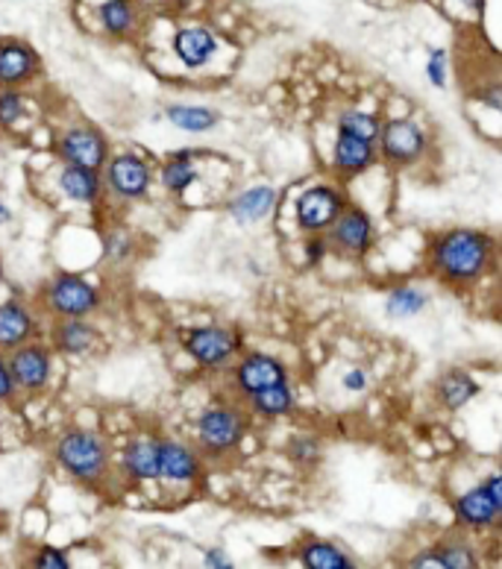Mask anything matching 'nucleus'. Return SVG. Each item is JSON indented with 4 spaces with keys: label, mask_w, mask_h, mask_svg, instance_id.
<instances>
[{
    "label": "nucleus",
    "mask_w": 502,
    "mask_h": 569,
    "mask_svg": "<svg viewBox=\"0 0 502 569\" xmlns=\"http://www.w3.org/2000/svg\"><path fill=\"white\" fill-rule=\"evenodd\" d=\"M121 467L129 479L156 481L159 479V441L156 438H133L121 455Z\"/></svg>",
    "instance_id": "obj_19"
},
{
    "label": "nucleus",
    "mask_w": 502,
    "mask_h": 569,
    "mask_svg": "<svg viewBox=\"0 0 502 569\" xmlns=\"http://www.w3.org/2000/svg\"><path fill=\"white\" fill-rule=\"evenodd\" d=\"M198 443L200 450L212 458H224L241 446L247 434L244 414L233 405H212L198 417Z\"/></svg>",
    "instance_id": "obj_3"
},
{
    "label": "nucleus",
    "mask_w": 502,
    "mask_h": 569,
    "mask_svg": "<svg viewBox=\"0 0 502 569\" xmlns=\"http://www.w3.org/2000/svg\"><path fill=\"white\" fill-rule=\"evenodd\" d=\"M167 121L174 127L186 129V132H209L217 127V112L209 106H191V103H177V106H167Z\"/></svg>",
    "instance_id": "obj_27"
},
{
    "label": "nucleus",
    "mask_w": 502,
    "mask_h": 569,
    "mask_svg": "<svg viewBox=\"0 0 502 569\" xmlns=\"http://www.w3.org/2000/svg\"><path fill=\"white\" fill-rule=\"evenodd\" d=\"M376 162V141H365V138L344 136L338 132L332 148V165L341 174H362Z\"/></svg>",
    "instance_id": "obj_18"
},
{
    "label": "nucleus",
    "mask_w": 502,
    "mask_h": 569,
    "mask_svg": "<svg viewBox=\"0 0 502 569\" xmlns=\"http://www.w3.org/2000/svg\"><path fill=\"white\" fill-rule=\"evenodd\" d=\"M15 382H12V374H10V364L0 358V403H7V400H12L15 396Z\"/></svg>",
    "instance_id": "obj_37"
},
{
    "label": "nucleus",
    "mask_w": 502,
    "mask_h": 569,
    "mask_svg": "<svg viewBox=\"0 0 502 569\" xmlns=\"http://www.w3.org/2000/svg\"><path fill=\"white\" fill-rule=\"evenodd\" d=\"M203 567H209V569H233V560H229L227 552L209 549L206 555H203Z\"/></svg>",
    "instance_id": "obj_38"
},
{
    "label": "nucleus",
    "mask_w": 502,
    "mask_h": 569,
    "mask_svg": "<svg viewBox=\"0 0 502 569\" xmlns=\"http://www.w3.org/2000/svg\"><path fill=\"white\" fill-rule=\"evenodd\" d=\"M426 77H429V83L438 86V89L447 86V50L438 48L429 53V62H426Z\"/></svg>",
    "instance_id": "obj_35"
},
{
    "label": "nucleus",
    "mask_w": 502,
    "mask_h": 569,
    "mask_svg": "<svg viewBox=\"0 0 502 569\" xmlns=\"http://www.w3.org/2000/svg\"><path fill=\"white\" fill-rule=\"evenodd\" d=\"M276 206V188L274 186H253L241 191V194L227 206L229 217L236 224H259L265 220Z\"/></svg>",
    "instance_id": "obj_21"
},
{
    "label": "nucleus",
    "mask_w": 502,
    "mask_h": 569,
    "mask_svg": "<svg viewBox=\"0 0 502 569\" xmlns=\"http://www.w3.org/2000/svg\"><path fill=\"white\" fill-rule=\"evenodd\" d=\"M60 191L74 203H95L103 191L100 170L86 165H65L60 174Z\"/></svg>",
    "instance_id": "obj_22"
},
{
    "label": "nucleus",
    "mask_w": 502,
    "mask_h": 569,
    "mask_svg": "<svg viewBox=\"0 0 502 569\" xmlns=\"http://www.w3.org/2000/svg\"><path fill=\"white\" fill-rule=\"evenodd\" d=\"M462 3L467 7V10H482L485 0H462Z\"/></svg>",
    "instance_id": "obj_43"
},
{
    "label": "nucleus",
    "mask_w": 502,
    "mask_h": 569,
    "mask_svg": "<svg viewBox=\"0 0 502 569\" xmlns=\"http://www.w3.org/2000/svg\"><path fill=\"white\" fill-rule=\"evenodd\" d=\"M305 255H309V262H312V265H321V262H324V255H326V238H321L315 232V238H312V241L305 244Z\"/></svg>",
    "instance_id": "obj_39"
},
{
    "label": "nucleus",
    "mask_w": 502,
    "mask_h": 569,
    "mask_svg": "<svg viewBox=\"0 0 502 569\" xmlns=\"http://www.w3.org/2000/svg\"><path fill=\"white\" fill-rule=\"evenodd\" d=\"M36 332V320L27 312V305L18 300L0 303V350H15L27 344Z\"/></svg>",
    "instance_id": "obj_20"
},
{
    "label": "nucleus",
    "mask_w": 502,
    "mask_h": 569,
    "mask_svg": "<svg viewBox=\"0 0 502 569\" xmlns=\"http://www.w3.org/2000/svg\"><path fill=\"white\" fill-rule=\"evenodd\" d=\"M426 305H429L426 291L414 288V284H403V288H397V291L388 294L385 312H388V317H394V320H409V317H417L421 312H426Z\"/></svg>",
    "instance_id": "obj_28"
},
{
    "label": "nucleus",
    "mask_w": 502,
    "mask_h": 569,
    "mask_svg": "<svg viewBox=\"0 0 502 569\" xmlns=\"http://www.w3.org/2000/svg\"><path fill=\"white\" fill-rule=\"evenodd\" d=\"M376 141H379V153L385 162L397 167L414 165L426 153V132L409 118L385 121Z\"/></svg>",
    "instance_id": "obj_5"
},
{
    "label": "nucleus",
    "mask_w": 502,
    "mask_h": 569,
    "mask_svg": "<svg viewBox=\"0 0 502 569\" xmlns=\"http://www.w3.org/2000/svg\"><path fill=\"white\" fill-rule=\"evenodd\" d=\"M300 560L303 567L309 569H353V558L341 552L335 543H326V540H312L300 549Z\"/></svg>",
    "instance_id": "obj_26"
},
{
    "label": "nucleus",
    "mask_w": 502,
    "mask_h": 569,
    "mask_svg": "<svg viewBox=\"0 0 502 569\" xmlns=\"http://www.w3.org/2000/svg\"><path fill=\"white\" fill-rule=\"evenodd\" d=\"M106 188L118 200H138L148 194L150 167L136 153H118L106 159Z\"/></svg>",
    "instance_id": "obj_11"
},
{
    "label": "nucleus",
    "mask_w": 502,
    "mask_h": 569,
    "mask_svg": "<svg viewBox=\"0 0 502 569\" xmlns=\"http://www.w3.org/2000/svg\"><path fill=\"white\" fill-rule=\"evenodd\" d=\"M41 62L30 45L18 39H0V89H18L39 74Z\"/></svg>",
    "instance_id": "obj_12"
},
{
    "label": "nucleus",
    "mask_w": 502,
    "mask_h": 569,
    "mask_svg": "<svg viewBox=\"0 0 502 569\" xmlns=\"http://www.w3.org/2000/svg\"><path fill=\"white\" fill-rule=\"evenodd\" d=\"M438 558H441V569H470L476 567V555H473L470 546L464 543H447V546H438Z\"/></svg>",
    "instance_id": "obj_31"
},
{
    "label": "nucleus",
    "mask_w": 502,
    "mask_h": 569,
    "mask_svg": "<svg viewBox=\"0 0 502 569\" xmlns=\"http://www.w3.org/2000/svg\"><path fill=\"white\" fill-rule=\"evenodd\" d=\"M27 112V100L21 98V91L0 89V127H12L18 124Z\"/></svg>",
    "instance_id": "obj_32"
},
{
    "label": "nucleus",
    "mask_w": 502,
    "mask_h": 569,
    "mask_svg": "<svg viewBox=\"0 0 502 569\" xmlns=\"http://www.w3.org/2000/svg\"><path fill=\"white\" fill-rule=\"evenodd\" d=\"M438 403L447 408V412H459L464 405L470 403L473 396L479 393V382L473 379L467 370H447V374L438 379Z\"/></svg>",
    "instance_id": "obj_24"
},
{
    "label": "nucleus",
    "mask_w": 502,
    "mask_h": 569,
    "mask_svg": "<svg viewBox=\"0 0 502 569\" xmlns=\"http://www.w3.org/2000/svg\"><path fill=\"white\" fill-rule=\"evenodd\" d=\"M493 241L476 229H450L429 244V267L447 284H470L491 265Z\"/></svg>",
    "instance_id": "obj_1"
},
{
    "label": "nucleus",
    "mask_w": 502,
    "mask_h": 569,
    "mask_svg": "<svg viewBox=\"0 0 502 569\" xmlns=\"http://www.w3.org/2000/svg\"><path fill=\"white\" fill-rule=\"evenodd\" d=\"M502 500H497L485 484L473 488V491L462 493L455 500V520L467 526V529H488L500 520Z\"/></svg>",
    "instance_id": "obj_15"
},
{
    "label": "nucleus",
    "mask_w": 502,
    "mask_h": 569,
    "mask_svg": "<svg viewBox=\"0 0 502 569\" xmlns=\"http://www.w3.org/2000/svg\"><path fill=\"white\" fill-rule=\"evenodd\" d=\"M329 244L344 255H362L374 246V220L359 206H344V212L335 217L329 226Z\"/></svg>",
    "instance_id": "obj_9"
},
{
    "label": "nucleus",
    "mask_w": 502,
    "mask_h": 569,
    "mask_svg": "<svg viewBox=\"0 0 502 569\" xmlns=\"http://www.w3.org/2000/svg\"><path fill=\"white\" fill-rule=\"evenodd\" d=\"M0 279H3V265H0Z\"/></svg>",
    "instance_id": "obj_44"
},
{
    "label": "nucleus",
    "mask_w": 502,
    "mask_h": 569,
    "mask_svg": "<svg viewBox=\"0 0 502 569\" xmlns=\"http://www.w3.org/2000/svg\"><path fill=\"white\" fill-rule=\"evenodd\" d=\"M174 53H177V60L186 65V68H203L209 62L215 60L217 53V39L215 33L209 30V27H183L174 36Z\"/></svg>",
    "instance_id": "obj_16"
},
{
    "label": "nucleus",
    "mask_w": 502,
    "mask_h": 569,
    "mask_svg": "<svg viewBox=\"0 0 502 569\" xmlns=\"http://www.w3.org/2000/svg\"><path fill=\"white\" fill-rule=\"evenodd\" d=\"M236 388L241 393H256L276 382H288V367L274 355L250 353L236 364Z\"/></svg>",
    "instance_id": "obj_13"
},
{
    "label": "nucleus",
    "mask_w": 502,
    "mask_h": 569,
    "mask_svg": "<svg viewBox=\"0 0 502 569\" xmlns=\"http://www.w3.org/2000/svg\"><path fill=\"white\" fill-rule=\"evenodd\" d=\"M10 374L15 388L27 393L41 391L45 384L50 382V374H53V358H50V350L45 344H21L12 350L10 355Z\"/></svg>",
    "instance_id": "obj_10"
},
{
    "label": "nucleus",
    "mask_w": 502,
    "mask_h": 569,
    "mask_svg": "<svg viewBox=\"0 0 502 569\" xmlns=\"http://www.w3.org/2000/svg\"><path fill=\"white\" fill-rule=\"evenodd\" d=\"M344 388H347V391H353V393L365 391V388H367L365 370H359V367H355V370H350V374L344 376Z\"/></svg>",
    "instance_id": "obj_40"
},
{
    "label": "nucleus",
    "mask_w": 502,
    "mask_h": 569,
    "mask_svg": "<svg viewBox=\"0 0 502 569\" xmlns=\"http://www.w3.org/2000/svg\"><path fill=\"white\" fill-rule=\"evenodd\" d=\"M10 220H12V212L7 208V203L0 200V224H10Z\"/></svg>",
    "instance_id": "obj_42"
},
{
    "label": "nucleus",
    "mask_w": 502,
    "mask_h": 569,
    "mask_svg": "<svg viewBox=\"0 0 502 569\" xmlns=\"http://www.w3.org/2000/svg\"><path fill=\"white\" fill-rule=\"evenodd\" d=\"M344 194L332 186H312L305 188L297 200V224L303 232H324L332 226V220L344 212Z\"/></svg>",
    "instance_id": "obj_6"
},
{
    "label": "nucleus",
    "mask_w": 502,
    "mask_h": 569,
    "mask_svg": "<svg viewBox=\"0 0 502 569\" xmlns=\"http://www.w3.org/2000/svg\"><path fill=\"white\" fill-rule=\"evenodd\" d=\"M50 341L62 355H86L98 344V329L86 317H60L50 332Z\"/></svg>",
    "instance_id": "obj_17"
},
{
    "label": "nucleus",
    "mask_w": 502,
    "mask_h": 569,
    "mask_svg": "<svg viewBox=\"0 0 502 569\" xmlns=\"http://www.w3.org/2000/svg\"><path fill=\"white\" fill-rule=\"evenodd\" d=\"M103 250H106L109 262H127L129 253H133V241H129V232L124 229H112L103 241Z\"/></svg>",
    "instance_id": "obj_33"
},
{
    "label": "nucleus",
    "mask_w": 502,
    "mask_h": 569,
    "mask_svg": "<svg viewBox=\"0 0 502 569\" xmlns=\"http://www.w3.org/2000/svg\"><path fill=\"white\" fill-rule=\"evenodd\" d=\"M198 452L179 441H159V479L171 484H191L200 479Z\"/></svg>",
    "instance_id": "obj_14"
},
{
    "label": "nucleus",
    "mask_w": 502,
    "mask_h": 569,
    "mask_svg": "<svg viewBox=\"0 0 502 569\" xmlns=\"http://www.w3.org/2000/svg\"><path fill=\"white\" fill-rule=\"evenodd\" d=\"M41 303L53 317H89L100 308V291L83 276L62 274L50 279Z\"/></svg>",
    "instance_id": "obj_4"
},
{
    "label": "nucleus",
    "mask_w": 502,
    "mask_h": 569,
    "mask_svg": "<svg viewBox=\"0 0 502 569\" xmlns=\"http://www.w3.org/2000/svg\"><path fill=\"white\" fill-rule=\"evenodd\" d=\"M482 103H488L493 112H500V109H502V89H500V86H491V89H485L482 91Z\"/></svg>",
    "instance_id": "obj_41"
},
{
    "label": "nucleus",
    "mask_w": 502,
    "mask_h": 569,
    "mask_svg": "<svg viewBox=\"0 0 502 569\" xmlns=\"http://www.w3.org/2000/svg\"><path fill=\"white\" fill-rule=\"evenodd\" d=\"M33 567L36 569H68L71 560L65 552L53 549V546H45V549L36 552V558H33Z\"/></svg>",
    "instance_id": "obj_36"
},
{
    "label": "nucleus",
    "mask_w": 502,
    "mask_h": 569,
    "mask_svg": "<svg viewBox=\"0 0 502 569\" xmlns=\"http://www.w3.org/2000/svg\"><path fill=\"white\" fill-rule=\"evenodd\" d=\"M250 400V408L259 414V417H267V420H274V417H286V414L294 412V391H291V384L288 382H276L271 388H262V391L250 393L247 396Z\"/></svg>",
    "instance_id": "obj_25"
},
{
    "label": "nucleus",
    "mask_w": 502,
    "mask_h": 569,
    "mask_svg": "<svg viewBox=\"0 0 502 569\" xmlns=\"http://www.w3.org/2000/svg\"><path fill=\"white\" fill-rule=\"evenodd\" d=\"M379 127H382V121L376 118V115H371V112L347 109V112L338 115V132H344V136L376 141V136H379Z\"/></svg>",
    "instance_id": "obj_30"
},
{
    "label": "nucleus",
    "mask_w": 502,
    "mask_h": 569,
    "mask_svg": "<svg viewBox=\"0 0 502 569\" xmlns=\"http://www.w3.org/2000/svg\"><path fill=\"white\" fill-rule=\"evenodd\" d=\"M98 21L106 36H112V39H127L138 27L136 0H103L98 7Z\"/></svg>",
    "instance_id": "obj_23"
},
{
    "label": "nucleus",
    "mask_w": 502,
    "mask_h": 569,
    "mask_svg": "<svg viewBox=\"0 0 502 569\" xmlns=\"http://www.w3.org/2000/svg\"><path fill=\"white\" fill-rule=\"evenodd\" d=\"M159 179H162V188H165V191H171V194H183L186 188L194 186L198 167L191 165V162H186V156H174L167 159L165 167H162V174H159Z\"/></svg>",
    "instance_id": "obj_29"
},
{
    "label": "nucleus",
    "mask_w": 502,
    "mask_h": 569,
    "mask_svg": "<svg viewBox=\"0 0 502 569\" xmlns=\"http://www.w3.org/2000/svg\"><path fill=\"white\" fill-rule=\"evenodd\" d=\"M186 353L200 367H227L238 353V338L227 326H203L191 329L186 338Z\"/></svg>",
    "instance_id": "obj_8"
},
{
    "label": "nucleus",
    "mask_w": 502,
    "mask_h": 569,
    "mask_svg": "<svg viewBox=\"0 0 502 569\" xmlns=\"http://www.w3.org/2000/svg\"><path fill=\"white\" fill-rule=\"evenodd\" d=\"M317 455H321V443H317L315 438H297V441H291V446H288V458L300 464V467L315 464Z\"/></svg>",
    "instance_id": "obj_34"
},
{
    "label": "nucleus",
    "mask_w": 502,
    "mask_h": 569,
    "mask_svg": "<svg viewBox=\"0 0 502 569\" xmlns=\"http://www.w3.org/2000/svg\"><path fill=\"white\" fill-rule=\"evenodd\" d=\"M57 156L65 165H86L100 170L109 159V141L95 127H71L57 138Z\"/></svg>",
    "instance_id": "obj_7"
},
{
    "label": "nucleus",
    "mask_w": 502,
    "mask_h": 569,
    "mask_svg": "<svg viewBox=\"0 0 502 569\" xmlns=\"http://www.w3.org/2000/svg\"><path fill=\"white\" fill-rule=\"evenodd\" d=\"M57 461L79 481H98L109 470V446L98 432L71 429L57 443Z\"/></svg>",
    "instance_id": "obj_2"
}]
</instances>
